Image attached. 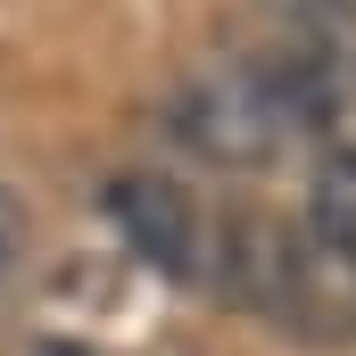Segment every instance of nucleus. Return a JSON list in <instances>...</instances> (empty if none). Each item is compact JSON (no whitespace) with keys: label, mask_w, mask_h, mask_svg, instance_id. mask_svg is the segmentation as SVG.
<instances>
[{"label":"nucleus","mask_w":356,"mask_h":356,"mask_svg":"<svg viewBox=\"0 0 356 356\" xmlns=\"http://www.w3.org/2000/svg\"><path fill=\"white\" fill-rule=\"evenodd\" d=\"M216 282L232 290V307H257L266 323L298 332V340H332L340 332V290H332V257L307 249L282 216L241 207L224 216V249H216Z\"/></svg>","instance_id":"nucleus-1"},{"label":"nucleus","mask_w":356,"mask_h":356,"mask_svg":"<svg viewBox=\"0 0 356 356\" xmlns=\"http://www.w3.org/2000/svg\"><path fill=\"white\" fill-rule=\"evenodd\" d=\"M166 133H175L199 166H224V175L273 166V149L290 141V124H282V99H273L266 67H207L199 83L175 91Z\"/></svg>","instance_id":"nucleus-2"},{"label":"nucleus","mask_w":356,"mask_h":356,"mask_svg":"<svg viewBox=\"0 0 356 356\" xmlns=\"http://www.w3.org/2000/svg\"><path fill=\"white\" fill-rule=\"evenodd\" d=\"M99 207H108V224L124 232V249H133L149 273H166V282L207 273V216H199V199H191L175 175L124 166V175H108Z\"/></svg>","instance_id":"nucleus-3"},{"label":"nucleus","mask_w":356,"mask_h":356,"mask_svg":"<svg viewBox=\"0 0 356 356\" xmlns=\"http://www.w3.org/2000/svg\"><path fill=\"white\" fill-rule=\"evenodd\" d=\"M315 241L356 266V149H323L315 166Z\"/></svg>","instance_id":"nucleus-4"},{"label":"nucleus","mask_w":356,"mask_h":356,"mask_svg":"<svg viewBox=\"0 0 356 356\" xmlns=\"http://www.w3.org/2000/svg\"><path fill=\"white\" fill-rule=\"evenodd\" d=\"M25 249H33V216H25V199H17V191H0V290L17 282Z\"/></svg>","instance_id":"nucleus-5"},{"label":"nucleus","mask_w":356,"mask_h":356,"mask_svg":"<svg viewBox=\"0 0 356 356\" xmlns=\"http://www.w3.org/2000/svg\"><path fill=\"white\" fill-rule=\"evenodd\" d=\"M266 8H282V17H315L323 0H266Z\"/></svg>","instance_id":"nucleus-6"},{"label":"nucleus","mask_w":356,"mask_h":356,"mask_svg":"<svg viewBox=\"0 0 356 356\" xmlns=\"http://www.w3.org/2000/svg\"><path fill=\"white\" fill-rule=\"evenodd\" d=\"M33 356H91V348H50V340H42V348H33Z\"/></svg>","instance_id":"nucleus-7"},{"label":"nucleus","mask_w":356,"mask_h":356,"mask_svg":"<svg viewBox=\"0 0 356 356\" xmlns=\"http://www.w3.org/2000/svg\"><path fill=\"white\" fill-rule=\"evenodd\" d=\"M340 8H356V0H340Z\"/></svg>","instance_id":"nucleus-8"}]
</instances>
